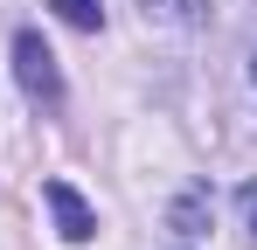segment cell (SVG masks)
Returning <instances> with one entry per match:
<instances>
[{
  "instance_id": "4",
  "label": "cell",
  "mask_w": 257,
  "mask_h": 250,
  "mask_svg": "<svg viewBox=\"0 0 257 250\" xmlns=\"http://www.w3.org/2000/svg\"><path fill=\"white\" fill-rule=\"evenodd\" d=\"M70 28H104V0H49Z\"/></svg>"
},
{
  "instance_id": "3",
  "label": "cell",
  "mask_w": 257,
  "mask_h": 250,
  "mask_svg": "<svg viewBox=\"0 0 257 250\" xmlns=\"http://www.w3.org/2000/svg\"><path fill=\"white\" fill-rule=\"evenodd\" d=\"M139 7H146V21H174V28H195L209 14V0H139Z\"/></svg>"
},
{
  "instance_id": "1",
  "label": "cell",
  "mask_w": 257,
  "mask_h": 250,
  "mask_svg": "<svg viewBox=\"0 0 257 250\" xmlns=\"http://www.w3.org/2000/svg\"><path fill=\"white\" fill-rule=\"evenodd\" d=\"M14 77H21V90H28V104H42V111L63 104V70H56V56H49V42L35 35V28L14 35Z\"/></svg>"
},
{
  "instance_id": "5",
  "label": "cell",
  "mask_w": 257,
  "mask_h": 250,
  "mask_svg": "<svg viewBox=\"0 0 257 250\" xmlns=\"http://www.w3.org/2000/svg\"><path fill=\"white\" fill-rule=\"evenodd\" d=\"M243 208H250V229H257V188H243Z\"/></svg>"
},
{
  "instance_id": "2",
  "label": "cell",
  "mask_w": 257,
  "mask_h": 250,
  "mask_svg": "<svg viewBox=\"0 0 257 250\" xmlns=\"http://www.w3.org/2000/svg\"><path fill=\"white\" fill-rule=\"evenodd\" d=\"M42 202H49V215H56V236H63V243H90V236H97V215H90V202L70 181H42Z\"/></svg>"
}]
</instances>
